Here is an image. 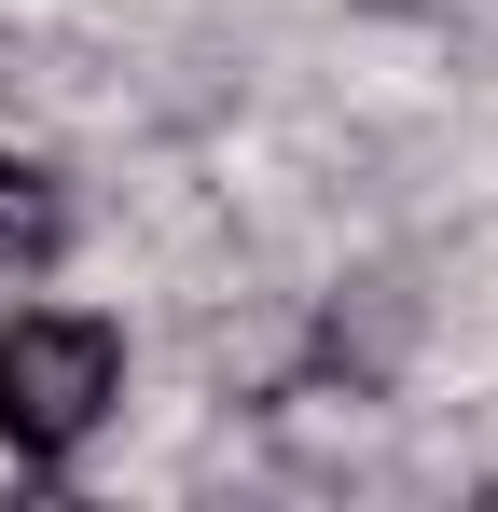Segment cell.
Instances as JSON below:
<instances>
[{"instance_id":"6da1fadb","label":"cell","mask_w":498,"mask_h":512,"mask_svg":"<svg viewBox=\"0 0 498 512\" xmlns=\"http://www.w3.org/2000/svg\"><path fill=\"white\" fill-rule=\"evenodd\" d=\"M125 402V346L111 319H70V305H14L0 319V443L14 457H83Z\"/></svg>"},{"instance_id":"7a4b0ae2","label":"cell","mask_w":498,"mask_h":512,"mask_svg":"<svg viewBox=\"0 0 498 512\" xmlns=\"http://www.w3.org/2000/svg\"><path fill=\"white\" fill-rule=\"evenodd\" d=\"M56 250H70V180L0 153V277H42Z\"/></svg>"}]
</instances>
